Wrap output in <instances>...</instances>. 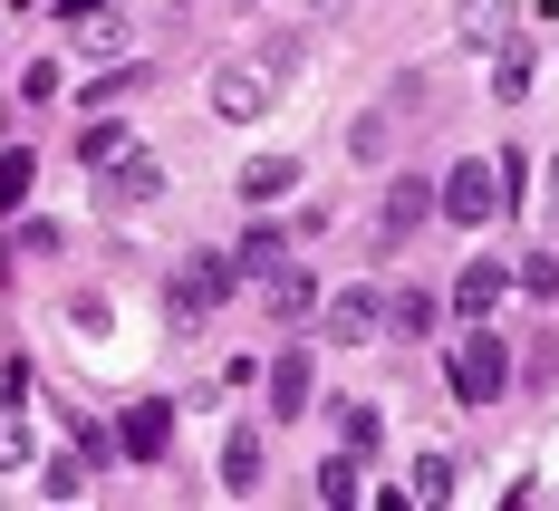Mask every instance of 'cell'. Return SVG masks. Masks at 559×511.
Masks as SVG:
<instances>
[{
  "label": "cell",
  "mask_w": 559,
  "mask_h": 511,
  "mask_svg": "<svg viewBox=\"0 0 559 511\" xmlns=\"http://www.w3.org/2000/svg\"><path fill=\"white\" fill-rule=\"evenodd\" d=\"M502 213V174H492V155H463V165L435 183V223H453V231H483Z\"/></svg>",
  "instance_id": "obj_1"
},
{
  "label": "cell",
  "mask_w": 559,
  "mask_h": 511,
  "mask_svg": "<svg viewBox=\"0 0 559 511\" xmlns=\"http://www.w3.org/2000/svg\"><path fill=\"white\" fill-rule=\"evenodd\" d=\"M502 387H511V347L492 338V329H473V338L453 347V396H463V405H492Z\"/></svg>",
  "instance_id": "obj_2"
},
{
  "label": "cell",
  "mask_w": 559,
  "mask_h": 511,
  "mask_svg": "<svg viewBox=\"0 0 559 511\" xmlns=\"http://www.w3.org/2000/svg\"><path fill=\"white\" fill-rule=\"evenodd\" d=\"M425 223H435V183H425V174H395L386 203H377V231H367V241H377V251H405Z\"/></svg>",
  "instance_id": "obj_3"
},
{
  "label": "cell",
  "mask_w": 559,
  "mask_h": 511,
  "mask_svg": "<svg viewBox=\"0 0 559 511\" xmlns=\"http://www.w3.org/2000/svg\"><path fill=\"white\" fill-rule=\"evenodd\" d=\"M231 281H241V271H231L223 251H193V261L174 271V319H213V309L231 299Z\"/></svg>",
  "instance_id": "obj_4"
},
{
  "label": "cell",
  "mask_w": 559,
  "mask_h": 511,
  "mask_svg": "<svg viewBox=\"0 0 559 511\" xmlns=\"http://www.w3.org/2000/svg\"><path fill=\"white\" fill-rule=\"evenodd\" d=\"M116 454L126 463H165L174 454V405L165 396H135L126 415H116Z\"/></svg>",
  "instance_id": "obj_5"
},
{
  "label": "cell",
  "mask_w": 559,
  "mask_h": 511,
  "mask_svg": "<svg viewBox=\"0 0 559 511\" xmlns=\"http://www.w3.org/2000/svg\"><path fill=\"white\" fill-rule=\"evenodd\" d=\"M309 396H319V357H309V347H280L271 357V425H299Z\"/></svg>",
  "instance_id": "obj_6"
},
{
  "label": "cell",
  "mask_w": 559,
  "mask_h": 511,
  "mask_svg": "<svg viewBox=\"0 0 559 511\" xmlns=\"http://www.w3.org/2000/svg\"><path fill=\"white\" fill-rule=\"evenodd\" d=\"M97 183H107V203H126V213H145V203L165 193V165H155L145 145H126L116 165H97Z\"/></svg>",
  "instance_id": "obj_7"
},
{
  "label": "cell",
  "mask_w": 559,
  "mask_h": 511,
  "mask_svg": "<svg viewBox=\"0 0 559 511\" xmlns=\"http://www.w3.org/2000/svg\"><path fill=\"white\" fill-rule=\"evenodd\" d=\"M261 107H271V78H261V68H241V58H223V68H213V116L251 126Z\"/></svg>",
  "instance_id": "obj_8"
},
{
  "label": "cell",
  "mask_w": 559,
  "mask_h": 511,
  "mask_svg": "<svg viewBox=\"0 0 559 511\" xmlns=\"http://www.w3.org/2000/svg\"><path fill=\"white\" fill-rule=\"evenodd\" d=\"M261 473H271V444H261V425H241V435L223 444V492H231V502H251Z\"/></svg>",
  "instance_id": "obj_9"
},
{
  "label": "cell",
  "mask_w": 559,
  "mask_h": 511,
  "mask_svg": "<svg viewBox=\"0 0 559 511\" xmlns=\"http://www.w3.org/2000/svg\"><path fill=\"white\" fill-rule=\"evenodd\" d=\"M502 289H511V261H492V251H483V261H463L453 309H463V319H492V299H502Z\"/></svg>",
  "instance_id": "obj_10"
},
{
  "label": "cell",
  "mask_w": 559,
  "mask_h": 511,
  "mask_svg": "<svg viewBox=\"0 0 559 511\" xmlns=\"http://www.w3.org/2000/svg\"><path fill=\"white\" fill-rule=\"evenodd\" d=\"M319 319H329V338H377V329H386V309H377L367 289H337V299H319Z\"/></svg>",
  "instance_id": "obj_11"
},
{
  "label": "cell",
  "mask_w": 559,
  "mask_h": 511,
  "mask_svg": "<svg viewBox=\"0 0 559 511\" xmlns=\"http://www.w3.org/2000/svg\"><path fill=\"white\" fill-rule=\"evenodd\" d=\"M453 39H463V49H502L511 39V0H463V10H453Z\"/></svg>",
  "instance_id": "obj_12"
},
{
  "label": "cell",
  "mask_w": 559,
  "mask_h": 511,
  "mask_svg": "<svg viewBox=\"0 0 559 511\" xmlns=\"http://www.w3.org/2000/svg\"><path fill=\"white\" fill-rule=\"evenodd\" d=\"M68 29H78V49H126V10L116 0H68Z\"/></svg>",
  "instance_id": "obj_13"
},
{
  "label": "cell",
  "mask_w": 559,
  "mask_h": 511,
  "mask_svg": "<svg viewBox=\"0 0 559 511\" xmlns=\"http://www.w3.org/2000/svg\"><path fill=\"white\" fill-rule=\"evenodd\" d=\"M231 271H241V281H261V289H271L280 271H289V251H280V231H271V223H251V231H241V251H231Z\"/></svg>",
  "instance_id": "obj_14"
},
{
  "label": "cell",
  "mask_w": 559,
  "mask_h": 511,
  "mask_svg": "<svg viewBox=\"0 0 559 511\" xmlns=\"http://www.w3.org/2000/svg\"><path fill=\"white\" fill-rule=\"evenodd\" d=\"M280 193H299V165L289 155H251L241 165V203H280Z\"/></svg>",
  "instance_id": "obj_15"
},
{
  "label": "cell",
  "mask_w": 559,
  "mask_h": 511,
  "mask_svg": "<svg viewBox=\"0 0 559 511\" xmlns=\"http://www.w3.org/2000/svg\"><path fill=\"white\" fill-rule=\"evenodd\" d=\"M347 155H357V165H386V155H395V107L357 116V126H347Z\"/></svg>",
  "instance_id": "obj_16"
},
{
  "label": "cell",
  "mask_w": 559,
  "mask_h": 511,
  "mask_svg": "<svg viewBox=\"0 0 559 511\" xmlns=\"http://www.w3.org/2000/svg\"><path fill=\"white\" fill-rule=\"evenodd\" d=\"M271 319H289V329H299V319H319V281H309L299 261H289V271L271 281Z\"/></svg>",
  "instance_id": "obj_17"
},
{
  "label": "cell",
  "mask_w": 559,
  "mask_h": 511,
  "mask_svg": "<svg viewBox=\"0 0 559 511\" xmlns=\"http://www.w3.org/2000/svg\"><path fill=\"white\" fill-rule=\"evenodd\" d=\"M492 97H502V107H521V97H531V49H521V39H502V49H492Z\"/></svg>",
  "instance_id": "obj_18"
},
{
  "label": "cell",
  "mask_w": 559,
  "mask_h": 511,
  "mask_svg": "<svg viewBox=\"0 0 559 511\" xmlns=\"http://www.w3.org/2000/svg\"><path fill=\"white\" fill-rule=\"evenodd\" d=\"M377 309H386V329H405V338H425V329L444 319V309H435V289H395V299H377Z\"/></svg>",
  "instance_id": "obj_19"
},
{
  "label": "cell",
  "mask_w": 559,
  "mask_h": 511,
  "mask_svg": "<svg viewBox=\"0 0 559 511\" xmlns=\"http://www.w3.org/2000/svg\"><path fill=\"white\" fill-rule=\"evenodd\" d=\"M319 502H329V511L367 502V483H357V454H329V463H319Z\"/></svg>",
  "instance_id": "obj_20"
},
{
  "label": "cell",
  "mask_w": 559,
  "mask_h": 511,
  "mask_svg": "<svg viewBox=\"0 0 559 511\" xmlns=\"http://www.w3.org/2000/svg\"><path fill=\"white\" fill-rule=\"evenodd\" d=\"M39 444H29V405L20 396H0V463H29Z\"/></svg>",
  "instance_id": "obj_21"
},
{
  "label": "cell",
  "mask_w": 559,
  "mask_h": 511,
  "mask_svg": "<svg viewBox=\"0 0 559 511\" xmlns=\"http://www.w3.org/2000/svg\"><path fill=\"white\" fill-rule=\"evenodd\" d=\"M126 145H135V135H126V126H116V116H97V126H87V135H78V155H87V174H97V165H116V155H126Z\"/></svg>",
  "instance_id": "obj_22"
},
{
  "label": "cell",
  "mask_w": 559,
  "mask_h": 511,
  "mask_svg": "<svg viewBox=\"0 0 559 511\" xmlns=\"http://www.w3.org/2000/svg\"><path fill=\"white\" fill-rule=\"evenodd\" d=\"M453 492V463L444 454H415V483H405V502H444Z\"/></svg>",
  "instance_id": "obj_23"
},
{
  "label": "cell",
  "mask_w": 559,
  "mask_h": 511,
  "mask_svg": "<svg viewBox=\"0 0 559 511\" xmlns=\"http://www.w3.org/2000/svg\"><path fill=\"white\" fill-rule=\"evenodd\" d=\"M511 289H521V299H559V261H550V251H531V261L511 271Z\"/></svg>",
  "instance_id": "obj_24"
},
{
  "label": "cell",
  "mask_w": 559,
  "mask_h": 511,
  "mask_svg": "<svg viewBox=\"0 0 559 511\" xmlns=\"http://www.w3.org/2000/svg\"><path fill=\"white\" fill-rule=\"evenodd\" d=\"M29 174H39V165H29V155H0V213H10V203L29 193Z\"/></svg>",
  "instance_id": "obj_25"
},
{
  "label": "cell",
  "mask_w": 559,
  "mask_h": 511,
  "mask_svg": "<svg viewBox=\"0 0 559 511\" xmlns=\"http://www.w3.org/2000/svg\"><path fill=\"white\" fill-rule=\"evenodd\" d=\"M87 492V463H49V502H78Z\"/></svg>",
  "instance_id": "obj_26"
}]
</instances>
